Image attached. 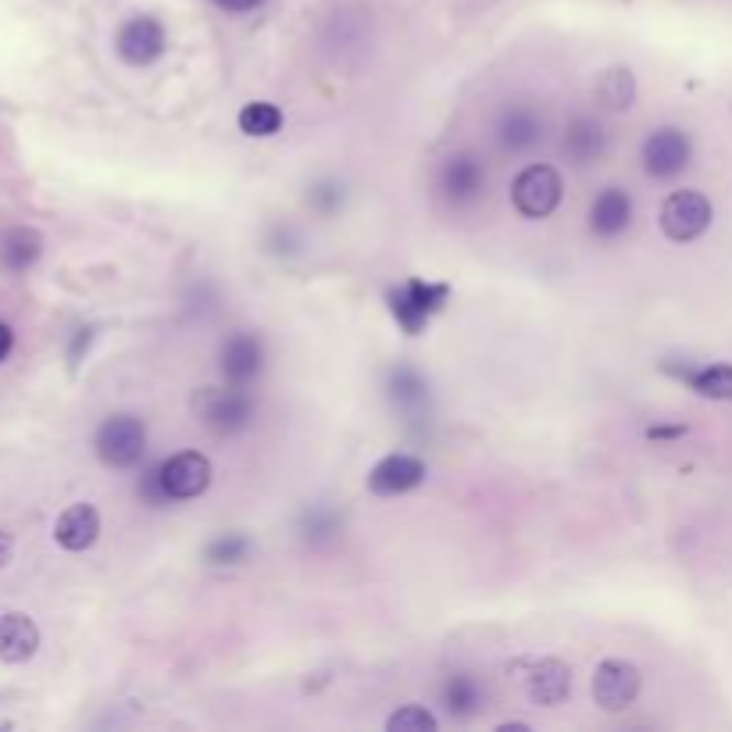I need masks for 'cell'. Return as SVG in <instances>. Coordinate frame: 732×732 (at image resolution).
Wrapping results in <instances>:
<instances>
[{"label":"cell","instance_id":"obj_27","mask_svg":"<svg viewBox=\"0 0 732 732\" xmlns=\"http://www.w3.org/2000/svg\"><path fill=\"white\" fill-rule=\"evenodd\" d=\"M308 200H311V208H314V211L333 214V211L343 204V190H340L336 182H322V186H314Z\"/></svg>","mask_w":732,"mask_h":732},{"label":"cell","instance_id":"obj_23","mask_svg":"<svg viewBox=\"0 0 732 732\" xmlns=\"http://www.w3.org/2000/svg\"><path fill=\"white\" fill-rule=\"evenodd\" d=\"M240 133L247 136H257V140H268L276 136L282 129V111L276 104H268V100H254V104H247L240 111Z\"/></svg>","mask_w":732,"mask_h":732},{"label":"cell","instance_id":"obj_20","mask_svg":"<svg viewBox=\"0 0 732 732\" xmlns=\"http://www.w3.org/2000/svg\"><path fill=\"white\" fill-rule=\"evenodd\" d=\"M676 376L690 386V390H697L700 397L708 400H732V365H683V368H672Z\"/></svg>","mask_w":732,"mask_h":732},{"label":"cell","instance_id":"obj_29","mask_svg":"<svg viewBox=\"0 0 732 732\" xmlns=\"http://www.w3.org/2000/svg\"><path fill=\"white\" fill-rule=\"evenodd\" d=\"M222 11H254L257 4H265V0H214Z\"/></svg>","mask_w":732,"mask_h":732},{"label":"cell","instance_id":"obj_10","mask_svg":"<svg viewBox=\"0 0 732 732\" xmlns=\"http://www.w3.org/2000/svg\"><path fill=\"white\" fill-rule=\"evenodd\" d=\"M157 468H162V486L168 500H193L204 493L211 483V462L197 451H182Z\"/></svg>","mask_w":732,"mask_h":732},{"label":"cell","instance_id":"obj_18","mask_svg":"<svg viewBox=\"0 0 732 732\" xmlns=\"http://www.w3.org/2000/svg\"><path fill=\"white\" fill-rule=\"evenodd\" d=\"M100 536V514L93 504H71L57 514L54 522V540L65 551H90Z\"/></svg>","mask_w":732,"mask_h":732},{"label":"cell","instance_id":"obj_3","mask_svg":"<svg viewBox=\"0 0 732 732\" xmlns=\"http://www.w3.org/2000/svg\"><path fill=\"white\" fill-rule=\"evenodd\" d=\"M193 408L204 429H211L214 436H236L240 429L251 425L254 414L247 393H240L236 386H208V390L197 393Z\"/></svg>","mask_w":732,"mask_h":732},{"label":"cell","instance_id":"obj_4","mask_svg":"<svg viewBox=\"0 0 732 732\" xmlns=\"http://www.w3.org/2000/svg\"><path fill=\"white\" fill-rule=\"evenodd\" d=\"M486 190V165L472 151L447 154L436 168V193L447 200L451 208L476 204Z\"/></svg>","mask_w":732,"mask_h":732},{"label":"cell","instance_id":"obj_9","mask_svg":"<svg viewBox=\"0 0 732 732\" xmlns=\"http://www.w3.org/2000/svg\"><path fill=\"white\" fill-rule=\"evenodd\" d=\"M640 668L633 662L611 657L594 672V700L605 711H625L640 697Z\"/></svg>","mask_w":732,"mask_h":732},{"label":"cell","instance_id":"obj_11","mask_svg":"<svg viewBox=\"0 0 732 732\" xmlns=\"http://www.w3.org/2000/svg\"><path fill=\"white\" fill-rule=\"evenodd\" d=\"M425 479V462L414 454H390L368 472V490L376 497H400L422 486Z\"/></svg>","mask_w":732,"mask_h":732},{"label":"cell","instance_id":"obj_13","mask_svg":"<svg viewBox=\"0 0 732 732\" xmlns=\"http://www.w3.org/2000/svg\"><path fill=\"white\" fill-rule=\"evenodd\" d=\"M493 133H497V143L508 154H525V151H533L536 143L543 140V119L533 108L511 104V108L500 111Z\"/></svg>","mask_w":732,"mask_h":732},{"label":"cell","instance_id":"obj_22","mask_svg":"<svg viewBox=\"0 0 732 732\" xmlns=\"http://www.w3.org/2000/svg\"><path fill=\"white\" fill-rule=\"evenodd\" d=\"M40 254H43V240L33 229H11V233L0 240V257H4V265L14 271L33 268Z\"/></svg>","mask_w":732,"mask_h":732},{"label":"cell","instance_id":"obj_8","mask_svg":"<svg viewBox=\"0 0 732 732\" xmlns=\"http://www.w3.org/2000/svg\"><path fill=\"white\" fill-rule=\"evenodd\" d=\"M690 165V136L676 125L654 129V133L643 140V168L654 179H676L679 171Z\"/></svg>","mask_w":732,"mask_h":732},{"label":"cell","instance_id":"obj_24","mask_svg":"<svg viewBox=\"0 0 732 732\" xmlns=\"http://www.w3.org/2000/svg\"><path fill=\"white\" fill-rule=\"evenodd\" d=\"M390 397H393V404L400 408V411H419V408H425V382L419 379V371H411V368H393V376H390Z\"/></svg>","mask_w":732,"mask_h":732},{"label":"cell","instance_id":"obj_30","mask_svg":"<svg viewBox=\"0 0 732 732\" xmlns=\"http://www.w3.org/2000/svg\"><path fill=\"white\" fill-rule=\"evenodd\" d=\"M11 347H14V329L8 322H0V362L11 354Z\"/></svg>","mask_w":732,"mask_h":732},{"label":"cell","instance_id":"obj_2","mask_svg":"<svg viewBox=\"0 0 732 732\" xmlns=\"http://www.w3.org/2000/svg\"><path fill=\"white\" fill-rule=\"evenodd\" d=\"M93 447L108 468H133L147 451V425L136 414H111V419L100 422Z\"/></svg>","mask_w":732,"mask_h":732},{"label":"cell","instance_id":"obj_6","mask_svg":"<svg viewBox=\"0 0 732 732\" xmlns=\"http://www.w3.org/2000/svg\"><path fill=\"white\" fill-rule=\"evenodd\" d=\"M565 182L551 165H529L519 179L511 182V200L522 219H547L562 204Z\"/></svg>","mask_w":732,"mask_h":732},{"label":"cell","instance_id":"obj_19","mask_svg":"<svg viewBox=\"0 0 732 732\" xmlns=\"http://www.w3.org/2000/svg\"><path fill=\"white\" fill-rule=\"evenodd\" d=\"M440 700L443 708H447L454 719H472V714H479L483 700H486V690L479 686V679L472 676V672H454V676L443 679L440 686Z\"/></svg>","mask_w":732,"mask_h":732},{"label":"cell","instance_id":"obj_14","mask_svg":"<svg viewBox=\"0 0 732 732\" xmlns=\"http://www.w3.org/2000/svg\"><path fill=\"white\" fill-rule=\"evenodd\" d=\"M265 368V347L254 333H236L225 340L222 347V376L233 386H247L262 376Z\"/></svg>","mask_w":732,"mask_h":732},{"label":"cell","instance_id":"obj_1","mask_svg":"<svg viewBox=\"0 0 732 732\" xmlns=\"http://www.w3.org/2000/svg\"><path fill=\"white\" fill-rule=\"evenodd\" d=\"M451 297V286L443 282H425V279H408L393 286L390 293H386V304H390V314L393 322L404 329L408 336H419L422 329L429 325V319L447 304Z\"/></svg>","mask_w":732,"mask_h":732},{"label":"cell","instance_id":"obj_15","mask_svg":"<svg viewBox=\"0 0 732 732\" xmlns=\"http://www.w3.org/2000/svg\"><path fill=\"white\" fill-rule=\"evenodd\" d=\"M629 225H633V197H629L622 186H608V190H600L597 200L590 204L594 236L614 240V236H622Z\"/></svg>","mask_w":732,"mask_h":732},{"label":"cell","instance_id":"obj_26","mask_svg":"<svg viewBox=\"0 0 732 732\" xmlns=\"http://www.w3.org/2000/svg\"><path fill=\"white\" fill-rule=\"evenodd\" d=\"M386 729L390 732H436V719L425 708L408 705V708H400L397 714H390Z\"/></svg>","mask_w":732,"mask_h":732},{"label":"cell","instance_id":"obj_25","mask_svg":"<svg viewBox=\"0 0 732 732\" xmlns=\"http://www.w3.org/2000/svg\"><path fill=\"white\" fill-rule=\"evenodd\" d=\"M204 554H208L211 565H240V562H247L251 540L243 536V533H225L219 540H211Z\"/></svg>","mask_w":732,"mask_h":732},{"label":"cell","instance_id":"obj_28","mask_svg":"<svg viewBox=\"0 0 732 732\" xmlns=\"http://www.w3.org/2000/svg\"><path fill=\"white\" fill-rule=\"evenodd\" d=\"M651 440H676V436H686V425H654L647 429Z\"/></svg>","mask_w":732,"mask_h":732},{"label":"cell","instance_id":"obj_21","mask_svg":"<svg viewBox=\"0 0 732 732\" xmlns=\"http://www.w3.org/2000/svg\"><path fill=\"white\" fill-rule=\"evenodd\" d=\"M597 100L608 111H629L633 108V100H636V76L625 65L608 68L597 82Z\"/></svg>","mask_w":732,"mask_h":732},{"label":"cell","instance_id":"obj_5","mask_svg":"<svg viewBox=\"0 0 732 732\" xmlns=\"http://www.w3.org/2000/svg\"><path fill=\"white\" fill-rule=\"evenodd\" d=\"M711 219V200L700 190H676L662 204V233L672 243H694L697 236H705Z\"/></svg>","mask_w":732,"mask_h":732},{"label":"cell","instance_id":"obj_31","mask_svg":"<svg viewBox=\"0 0 732 732\" xmlns=\"http://www.w3.org/2000/svg\"><path fill=\"white\" fill-rule=\"evenodd\" d=\"M11 554H14V540L4 533V529H0V568L11 562Z\"/></svg>","mask_w":732,"mask_h":732},{"label":"cell","instance_id":"obj_12","mask_svg":"<svg viewBox=\"0 0 732 732\" xmlns=\"http://www.w3.org/2000/svg\"><path fill=\"white\" fill-rule=\"evenodd\" d=\"M525 694L533 705L557 708L572 694V668L565 662H557V657H540V662L529 665Z\"/></svg>","mask_w":732,"mask_h":732},{"label":"cell","instance_id":"obj_7","mask_svg":"<svg viewBox=\"0 0 732 732\" xmlns=\"http://www.w3.org/2000/svg\"><path fill=\"white\" fill-rule=\"evenodd\" d=\"M165 47H168L165 25L151 19V14H133V19L119 25V36H114V51H119L122 62L133 68L154 65L157 57L165 54Z\"/></svg>","mask_w":732,"mask_h":732},{"label":"cell","instance_id":"obj_16","mask_svg":"<svg viewBox=\"0 0 732 732\" xmlns=\"http://www.w3.org/2000/svg\"><path fill=\"white\" fill-rule=\"evenodd\" d=\"M40 651V629L22 611L0 614V662L4 665H25Z\"/></svg>","mask_w":732,"mask_h":732},{"label":"cell","instance_id":"obj_17","mask_svg":"<svg viewBox=\"0 0 732 732\" xmlns=\"http://www.w3.org/2000/svg\"><path fill=\"white\" fill-rule=\"evenodd\" d=\"M562 151L568 154L572 165H579V168L594 165L608 151V129L600 125L597 119H586V114H579V119H572L568 129H565Z\"/></svg>","mask_w":732,"mask_h":732}]
</instances>
